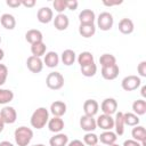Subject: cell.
<instances>
[{
  "instance_id": "cell-1",
  "label": "cell",
  "mask_w": 146,
  "mask_h": 146,
  "mask_svg": "<svg viewBox=\"0 0 146 146\" xmlns=\"http://www.w3.org/2000/svg\"><path fill=\"white\" fill-rule=\"evenodd\" d=\"M49 121V112L46 107H39L36 108L30 119L31 125L35 129H42Z\"/></svg>"
},
{
  "instance_id": "cell-2",
  "label": "cell",
  "mask_w": 146,
  "mask_h": 146,
  "mask_svg": "<svg viewBox=\"0 0 146 146\" xmlns=\"http://www.w3.org/2000/svg\"><path fill=\"white\" fill-rule=\"evenodd\" d=\"M14 137H15V141L18 146H27L33 138V131L31 128L22 125L15 130Z\"/></svg>"
},
{
  "instance_id": "cell-3",
  "label": "cell",
  "mask_w": 146,
  "mask_h": 146,
  "mask_svg": "<svg viewBox=\"0 0 146 146\" xmlns=\"http://www.w3.org/2000/svg\"><path fill=\"white\" fill-rule=\"evenodd\" d=\"M46 84L51 90H59L64 86V76L59 72H50L46 78Z\"/></svg>"
},
{
  "instance_id": "cell-4",
  "label": "cell",
  "mask_w": 146,
  "mask_h": 146,
  "mask_svg": "<svg viewBox=\"0 0 146 146\" xmlns=\"http://www.w3.org/2000/svg\"><path fill=\"white\" fill-rule=\"evenodd\" d=\"M114 23L113 16L112 14H110L108 11H103L99 14L98 18H97V26L102 30V31H108L112 29Z\"/></svg>"
},
{
  "instance_id": "cell-5",
  "label": "cell",
  "mask_w": 146,
  "mask_h": 146,
  "mask_svg": "<svg viewBox=\"0 0 146 146\" xmlns=\"http://www.w3.org/2000/svg\"><path fill=\"white\" fill-rule=\"evenodd\" d=\"M141 84V80L139 76L137 75H128L125 76L122 82H121V87L123 90L125 91H133L136 90L139 86Z\"/></svg>"
},
{
  "instance_id": "cell-6",
  "label": "cell",
  "mask_w": 146,
  "mask_h": 146,
  "mask_svg": "<svg viewBox=\"0 0 146 146\" xmlns=\"http://www.w3.org/2000/svg\"><path fill=\"white\" fill-rule=\"evenodd\" d=\"M0 119L3 121L5 124H13L17 119V112L11 106H5L0 111Z\"/></svg>"
},
{
  "instance_id": "cell-7",
  "label": "cell",
  "mask_w": 146,
  "mask_h": 146,
  "mask_svg": "<svg viewBox=\"0 0 146 146\" xmlns=\"http://www.w3.org/2000/svg\"><path fill=\"white\" fill-rule=\"evenodd\" d=\"M96 124H97L98 128L107 131V130H111V129L114 128V119L112 117V115L102 114L96 120Z\"/></svg>"
},
{
  "instance_id": "cell-8",
  "label": "cell",
  "mask_w": 146,
  "mask_h": 146,
  "mask_svg": "<svg viewBox=\"0 0 146 146\" xmlns=\"http://www.w3.org/2000/svg\"><path fill=\"white\" fill-rule=\"evenodd\" d=\"M26 66L32 73H40L43 68V62L39 57L30 56L26 59Z\"/></svg>"
},
{
  "instance_id": "cell-9",
  "label": "cell",
  "mask_w": 146,
  "mask_h": 146,
  "mask_svg": "<svg viewBox=\"0 0 146 146\" xmlns=\"http://www.w3.org/2000/svg\"><path fill=\"white\" fill-rule=\"evenodd\" d=\"M100 108L103 111V114H107V115H112L114 113H116L117 110V102L114 98H106L103 100Z\"/></svg>"
},
{
  "instance_id": "cell-10",
  "label": "cell",
  "mask_w": 146,
  "mask_h": 146,
  "mask_svg": "<svg viewBox=\"0 0 146 146\" xmlns=\"http://www.w3.org/2000/svg\"><path fill=\"white\" fill-rule=\"evenodd\" d=\"M36 18L40 23L42 24H47L50 23L54 19V13L52 9H50L49 7H42L38 10L36 13Z\"/></svg>"
},
{
  "instance_id": "cell-11",
  "label": "cell",
  "mask_w": 146,
  "mask_h": 146,
  "mask_svg": "<svg viewBox=\"0 0 146 146\" xmlns=\"http://www.w3.org/2000/svg\"><path fill=\"white\" fill-rule=\"evenodd\" d=\"M80 127L82 130L87 131V132H92L96 128V120L94 119V116H89V115H83L80 117Z\"/></svg>"
},
{
  "instance_id": "cell-12",
  "label": "cell",
  "mask_w": 146,
  "mask_h": 146,
  "mask_svg": "<svg viewBox=\"0 0 146 146\" xmlns=\"http://www.w3.org/2000/svg\"><path fill=\"white\" fill-rule=\"evenodd\" d=\"M99 110V104L97 103V100L95 99H87L83 104V111H84V115H89V116H95L97 114Z\"/></svg>"
},
{
  "instance_id": "cell-13",
  "label": "cell",
  "mask_w": 146,
  "mask_h": 146,
  "mask_svg": "<svg viewBox=\"0 0 146 146\" xmlns=\"http://www.w3.org/2000/svg\"><path fill=\"white\" fill-rule=\"evenodd\" d=\"M131 136L135 140L139 141L141 146H146V130L143 125H135L131 131Z\"/></svg>"
},
{
  "instance_id": "cell-14",
  "label": "cell",
  "mask_w": 146,
  "mask_h": 146,
  "mask_svg": "<svg viewBox=\"0 0 146 146\" xmlns=\"http://www.w3.org/2000/svg\"><path fill=\"white\" fill-rule=\"evenodd\" d=\"M119 73H120V68L116 64L107 67H102V76L105 80H114L117 78Z\"/></svg>"
},
{
  "instance_id": "cell-15",
  "label": "cell",
  "mask_w": 146,
  "mask_h": 146,
  "mask_svg": "<svg viewBox=\"0 0 146 146\" xmlns=\"http://www.w3.org/2000/svg\"><path fill=\"white\" fill-rule=\"evenodd\" d=\"M70 19L65 14H58L54 18V26L58 31H64L68 27Z\"/></svg>"
},
{
  "instance_id": "cell-16",
  "label": "cell",
  "mask_w": 146,
  "mask_h": 146,
  "mask_svg": "<svg viewBox=\"0 0 146 146\" xmlns=\"http://www.w3.org/2000/svg\"><path fill=\"white\" fill-rule=\"evenodd\" d=\"M50 112L54 116L62 117L66 113V104L60 100H55L50 105Z\"/></svg>"
},
{
  "instance_id": "cell-17",
  "label": "cell",
  "mask_w": 146,
  "mask_h": 146,
  "mask_svg": "<svg viewBox=\"0 0 146 146\" xmlns=\"http://www.w3.org/2000/svg\"><path fill=\"white\" fill-rule=\"evenodd\" d=\"M47 124L49 130L55 133H58L64 129V121L62 117H58V116H54L52 119H49Z\"/></svg>"
},
{
  "instance_id": "cell-18",
  "label": "cell",
  "mask_w": 146,
  "mask_h": 146,
  "mask_svg": "<svg viewBox=\"0 0 146 146\" xmlns=\"http://www.w3.org/2000/svg\"><path fill=\"white\" fill-rule=\"evenodd\" d=\"M43 39V35L41 33V31L36 30V29H32V30H29L26 33H25V40L33 44V43H36V42H41Z\"/></svg>"
},
{
  "instance_id": "cell-19",
  "label": "cell",
  "mask_w": 146,
  "mask_h": 146,
  "mask_svg": "<svg viewBox=\"0 0 146 146\" xmlns=\"http://www.w3.org/2000/svg\"><path fill=\"white\" fill-rule=\"evenodd\" d=\"M67 144H68V137H67V135L62 133V132L54 135L49 139L50 146H67Z\"/></svg>"
},
{
  "instance_id": "cell-20",
  "label": "cell",
  "mask_w": 146,
  "mask_h": 146,
  "mask_svg": "<svg viewBox=\"0 0 146 146\" xmlns=\"http://www.w3.org/2000/svg\"><path fill=\"white\" fill-rule=\"evenodd\" d=\"M96 19L95 13L91 9H83L80 14H79V21L80 24H94Z\"/></svg>"
},
{
  "instance_id": "cell-21",
  "label": "cell",
  "mask_w": 146,
  "mask_h": 146,
  "mask_svg": "<svg viewBox=\"0 0 146 146\" xmlns=\"http://www.w3.org/2000/svg\"><path fill=\"white\" fill-rule=\"evenodd\" d=\"M43 63L46 64L47 67H50V68L56 67L58 65V63H59V56H58V54L56 51H48L44 55Z\"/></svg>"
},
{
  "instance_id": "cell-22",
  "label": "cell",
  "mask_w": 146,
  "mask_h": 146,
  "mask_svg": "<svg viewBox=\"0 0 146 146\" xmlns=\"http://www.w3.org/2000/svg\"><path fill=\"white\" fill-rule=\"evenodd\" d=\"M133 22L130 18H122L119 22V31L122 34H130L133 32Z\"/></svg>"
},
{
  "instance_id": "cell-23",
  "label": "cell",
  "mask_w": 146,
  "mask_h": 146,
  "mask_svg": "<svg viewBox=\"0 0 146 146\" xmlns=\"http://www.w3.org/2000/svg\"><path fill=\"white\" fill-rule=\"evenodd\" d=\"M117 137H116V133L111 131V130H107V131H104L100 133V136L98 137V140H100V143H103L104 145H112V144H115Z\"/></svg>"
},
{
  "instance_id": "cell-24",
  "label": "cell",
  "mask_w": 146,
  "mask_h": 146,
  "mask_svg": "<svg viewBox=\"0 0 146 146\" xmlns=\"http://www.w3.org/2000/svg\"><path fill=\"white\" fill-rule=\"evenodd\" d=\"M0 23L6 30H14L16 26V19L11 14H2L0 17Z\"/></svg>"
},
{
  "instance_id": "cell-25",
  "label": "cell",
  "mask_w": 146,
  "mask_h": 146,
  "mask_svg": "<svg viewBox=\"0 0 146 146\" xmlns=\"http://www.w3.org/2000/svg\"><path fill=\"white\" fill-rule=\"evenodd\" d=\"M124 121H123V113L119 112L115 114L114 119V128H115V133L116 136H122L124 133Z\"/></svg>"
},
{
  "instance_id": "cell-26",
  "label": "cell",
  "mask_w": 146,
  "mask_h": 146,
  "mask_svg": "<svg viewBox=\"0 0 146 146\" xmlns=\"http://www.w3.org/2000/svg\"><path fill=\"white\" fill-rule=\"evenodd\" d=\"M79 33L83 38H91L96 33V26L95 24H80Z\"/></svg>"
},
{
  "instance_id": "cell-27",
  "label": "cell",
  "mask_w": 146,
  "mask_h": 146,
  "mask_svg": "<svg viewBox=\"0 0 146 146\" xmlns=\"http://www.w3.org/2000/svg\"><path fill=\"white\" fill-rule=\"evenodd\" d=\"M46 50H47V46L43 41L41 42H36V43H33L31 44V52H32V56H35V57H41L46 54Z\"/></svg>"
},
{
  "instance_id": "cell-28",
  "label": "cell",
  "mask_w": 146,
  "mask_h": 146,
  "mask_svg": "<svg viewBox=\"0 0 146 146\" xmlns=\"http://www.w3.org/2000/svg\"><path fill=\"white\" fill-rule=\"evenodd\" d=\"M75 58H76L75 52H74V50H72V49H66V50H64V51L62 52V62H63V64L66 65V66L72 65V64L75 62Z\"/></svg>"
},
{
  "instance_id": "cell-29",
  "label": "cell",
  "mask_w": 146,
  "mask_h": 146,
  "mask_svg": "<svg viewBox=\"0 0 146 146\" xmlns=\"http://www.w3.org/2000/svg\"><path fill=\"white\" fill-rule=\"evenodd\" d=\"M78 63H79L80 67L86 66V65H89L91 63H95L94 62V55L91 52H89V51H82L78 56Z\"/></svg>"
},
{
  "instance_id": "cell-30",
  "label": "cell",
  "mask_w": 146,
  "mask_h": 146,
  "mask_svg": "<svg viewBox=\"0 0 146 146\" xmlns=\"http://www.w3.org/2000/svg\"><path fill=\"white\" fill-rule=\"evenodd\" d=\"M132 110L136 115H144L146 113V100L137 99L132 103Z\"/></svg>"
},
{
  "instance_id": "cell-31",
  "label": "cell",
  "mask_w": 146,
  "mask_h": 146,
  "mask_svg": "<svg viewBox=\"0 0 146 146\" xmlns=\"http://www.w3.org/2000/svg\"><path fill=\"white\" fill-rule=\"evenodd\" d=\"M123 121H124V124L125 125L135 127V125H138V123H139L140 120H139L138 115H136L135 113L127 112V113H123Z\"/></svg>"
},
{
  "instance_id": "cell-32",
  "label": "cell",
  "mask_w": 146,
  "mask_h": 146,
  "mask_svg": "<svg viewBox=\"0 0 146 146\" xmlns=\"http://www.w3.org/2000/svg\"><path fill=\"white\" fill-rule=\"evenodd\" d=\"M99 63H100L102 67L112 66V65H115L116 64V58L112 54H103L99 57Z\"/></svg>"
},
{
  "instance_id": "cell-33",
  "label": "cell",
  "mask_w": 146,
  "mask_h": 146,
  "mask_svg": "<svg viewBox=\"0 0 146 146\" xmlns=\"http://www.w3.org/2000/svg\"><path fill=\"white\" fill-rule=\"evenodd\" d=\"M14 99V92L9 89H1L0 88V105H5L10 103Z\"/></svg>"
},
{
  "instance_id": "cell-34",
  "label": "cell",
  "mask_w": 146,
  "mask_h": 146,
  "mask_svg": "<svg viewBox=\"0 0 146 146\" xmlns=\"http://www.w3.org/2000/svg\"><path fill=\"white\" fill-rule=\"evenodd\" d=\"M98 141V136L94 132H87L83 136V143L86 146H96Z\"/></svg>"
},
{
  "instance_id": "cell-35",
  "label": "cell",
  "mask_w": 146,
  "mask_h": 146,
  "mask_svg": "<svg viewBox=\"0 0 146 146\" xmlns=\"http://www.w3.org/2000/svg\"><path fill=\"white\" fill-rule=\"evenodd\" d=\"M97 72V65L95 63H91L89 65H86V66H82L81 67V73L82 75L87 76V78H90V76H94Z\"/></svg>"
},
{
  "instance_id": "cell-36",
  "label": "cell",
  "mask_w": 146,
  "mask_h": 146,
  "mask_svg": "<svg viewBox=\"0 0 146 146\" xmlns=\"http://www.w3.org/2000/svg\"><path fill=\"white\" fill-rule=\"evenodd\" d=\"M52 6L58 14H64V10L66 9V0H55Z\"/></svg>"
},
{
  "instance_id": "cell-37",
  "label": "cell",
  "mask_w": 146,
  "mask_h": 146,
  "mask_svg": "<svg viewBox=\"0 0 146 146\" xmlns=\"http://www.w3.org/2000/svg\"><path fill=\"white\" fill-rule=\"evenodd\" d=\"M8 78V67L5 64H0V87L5 84Z\"/></svg>"
},
{
  "instance_id": "cell-38",
  "label": "cell",
  "mask_w": 146,
  "mask_h": 146,
  "mask_svg": "<svg viewBox=\"0 0 146 146\" xmlns=\"http://www.w3.org/2000/svg\"><path fill=\"white\" fill-rule=\"evenodd\" d=\"M137 71H138V73H139L140 76L146 78V62L145 60H143V62L139 63V65L137 67Z\"/></svg>"
},
{
  "instance_id": "cell-39",
  "label": "cell",
  "mask_w": 146,
  "mask_h": 146,
  "mask_svg": "<svg viewBox=\"0 0 146 146\" xmlns=\"http://www.w3.org/2000/svg\"><path fill=\"white\" fill-rule=\"evenodd\" d=\"M79 6V2L76 0H66V9L75 10Z\"/></svg>"
},
{
  "instance_id": "cell-40",
  "label": "cell",
  "mask_w": 146,
  "mask_h": 146,
  "mask_svg": "<svg viewBox=\"0 0 146 146\" xmlns=\"http://www.w3.org/2000/svg\"><path fill=\"white\" fill-rule=\"evenodd\" d=\"M6 5L9 6V7H11V8H17V7H19L22 3H21V1H18V0H6Z\"/></svg>"
},
{
  "instance_id": "cell-41",
  "label": "cell",
  "mask_w": 146,
  "mask_h": 146,
  "mask_svg": "<svg viewBox=\"0 0 146 146\" xmlns=\"http://www.w3.org/2000/svg\"><path fill=\"white\" fill-rule=\"evenodd\" d=\"M123 146H141V144L135 139H128L123 143Z\"/></svg>"
},
{
  "instance_id": "cell-42",
  "label": "cell",
  "mask_w": 146,
  "mask_h": 146,
  "mask_svg": "<svg viewBox=\"0 0 146 146\" xmlns=\"http://www.w3.org/2000/svg\"><path fill=\"white\" fill-rule=\"evenodd\" d=\"M21 3L26 8H32L35 6V0H23L21 1Z\"/></svg>"
},
{
  "instance_id": "cell-43",
  "label": "cell",
  "mask_w": 146,
  "mask_h": 146,
  "mask_svg": "<svg viewBox=\"0 0 146 146\" xmlns=\"http://www.w3.org/2000/svg\"><path fill=\"white\" fill-rule=\"evenodd\" d=\"M67 146H86V145H84L83 141H81V140H79V139H74V140L70 141V143L67 144Z\"/></svg>"
},
{
  "instance_id": "cell-44",
  "label": "cell",
  "mask_w": 146,
  "mask_h": 146,
  "mask_svg": "<svg viewBox=\"0 0 146 146\" xmlns=\"http://www.w3.org/2000/svg\"><path fill=\"white\" fill-rule=\"evenodd\" d=\"M103 3L105 5V6H107V7H111V6H115V5H121L122 3V0H117V1H103Z\"/></svg>"
},
{
  "instance_id": "cell-45",
  "label": "cell",
  "mask_w": 146,
  "mask_h": 146,
  "mask_svg": "<svg viewBox=\"0 0 146 146\" xmlns=\"http://www.w3.org/2000/svg\"><path fill=\"white\" fill-rule=\"evenodd\" d=\"M0 146H14V145L8 140H3V141L0 143Z\"/></svg>"
},
{
  "instance_id": "cell-46",
  "label": "cell",
  "mask_w": 146,
  "mask_h": 146,
  "mask_svg": "<svg viewBox=\"0 0 146 146\" xmlns=\"http://www.w3.org/2000/svg\"><path fill=\"white\" fill-rule=\"evenodd\" d=\"M141 96L143 97H146V86H143L141 87Z\"/></svg>"
},
{
  "instance_id": "cell-47",
  "label": "cell",
  "mask_w": 146,
  "mask_h": 146,
  "mask_svg": "<svg viewBox=\"0 0 146 146\" xmlns=\"http://www.w3.org/2000/svg\"><path fill=\"white\" fill-rule=\"evenodd\" d=\"M3 57H5V51H3V50L0 48V62L3 59Z\"/></svg>"
},
{
  "instance_id": "cell-48",
  "label": "cell",
  "mask_w": 146,
  "mask_h": 146,
  "mask_svg": "<svg viewBox=\"0 0 146 146\" xmlns=\"http://www.w3.org/2000/svg\"><path fill=\"white\" fill-rule=\"evenodd\" d=\"M3 128H5V123H3V121L0 119V132H2Z\"/></svg>"
},
{
  "instance_id": "cell-49",
  "label": "cell",
  "mask_w": 146,
  "mask_h": 146,
  "mask_svg": "<svg viewBox=\"0 0 146 146\" xmlns=\"http://www.w3.org/2000/svg\"><path fill=\"white\" fill-rule=\"evenodd\" d=\"M32 146H46V145H43V144H35V145H32Z\"/></svg>"
},
{
  "instance_id": "cell-50",
  "label": "cell",
  "mask_w": 146,
  "mask_h": 146,
  "mask_svg": "<svg viewBox=\"0 0 146 146\" xmlns=\"http://www.w3.org/2000/svg\"><path fill=\"white\" fill-rule=\"evenodd\" d=\"M110 146H119L117 144H112V145H110Z\"/></svg>"
},
{
  "instance_id": "cell-51",
  "label": "cell",
  "mask_w": 146,
  "mask_h": 146,
  "mask_svg": "<svg viewBox=\"0 0 146 146\" xmlns=\"http://www.w3.org/2000/svg\"><path fill=\"white\" fill-rule=\"evenodd\" d=\"M0 42H1V36H0Z\"/></svg>"
},
{
  "instance_id": "cell-52",
  "label": "cell",
  "mask_w": 146,
  "mask_h": 146,
  "mask_svg": "<svg viewBox=\"0 0 146 146\" xmlns=\"http://www.w3.org/2000/svg\"><path fill=\"white\" fill-rule=\"evenodd\" d=\"M96 146H98V145H96Z\"/></svg>"
}]
</instances>
